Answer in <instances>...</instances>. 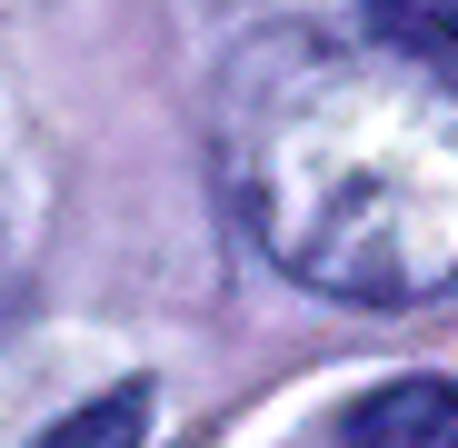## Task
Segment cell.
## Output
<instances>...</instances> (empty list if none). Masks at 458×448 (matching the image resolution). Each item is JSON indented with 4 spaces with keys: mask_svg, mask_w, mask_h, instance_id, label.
Listing matches in <instances>:
<instances>
[{
    "mask_svg": "<svg viewBox=\"0 0 458 448\" xmlns=\"http://www.w3.org/2000/svg\"><path fill=\"white\" fill-rule=\"evenodd\" d=\"M140 409H149V389H120V399H100V409H70V418L50 428V448H90V438H140Z\"/></svg>",
    "mask_w": 458,
    "mask_h": 448,
    "instance_id": "277c9868",
    "label": "cell"
},
{
    "mask_svg": "<svg viewBox=\"0 0 458 448\" xmlns=\"http://www.w3.org/2000/svg\"><path fill=\"white\" fill-rule=\"evenodd\" d=\"M219 190L299 289L409 309L458 289V80L409 40L259 30L209 90Z\"/></svg>",
    "mask_w": 458,
    "mask_h": 448,
    "instance_id": "6da1fadb",
    "label": "cell"
},
{
    "mask_svg": "<svg viewBox=\"0 0 458 448\" xmlns=\"http://www.w3.org/2000/svg\"><path fill=\"white\" fill-rule=\"evenodd\" d=\"M329 438L339 448H458V389L448 379H399V389L339 409Z\"/></svg>",
    "mask_w": 458,
    "mask_h": 448,
    "instance_id": "7a4b0ae2",
    "label": "cell"
},
{
    "mask_svg": "<svg viewBox=\"0 0 458 448\" xmlns=\"http://www.w3.org/2000/svg\"><path fill=\"white\" fill-rule=\"evenodd\" d=\"M359 11L389 30V40L428 50V60H458V0H359Z\"/></svg>",
    "mask_w": 458,
    "mask_h": 448,
    "instance_id": "3957f363",
    "label": "cell"
}]
</instances>
